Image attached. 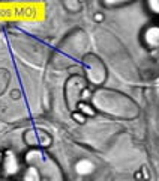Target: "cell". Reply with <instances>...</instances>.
<instances>
[{"instance_id":"3","label":"cell","mask_w":159,"mask_h":181,"mask_svg":"<svg viewBox=\"0 0 159 181\" xmlns=\"http://www.w3.org/2000/svg\"><path fill=\"white\" fill-rule=\"evenodd\" d=\"M72 118H74L78 124H84V122H86V116H84L81 112H74L72 113Z\"/></svg>"},{"instance_id":"2","label":"cell","mask_w":159,"mask_h":181,"mask_svg":"<svg viewBox=\"0 0 159 181\" xmlns=\"http://www.w3.org/2000/svg\"><path fill=\"white\" fill-rule=\"evenodd\" d=\"M77 109H78V112H81L86 116V115H89V116H95V110H93V107H90L89 104L83 103V101H80V103L77 104Z\"/></svg>"},{"instance_id":"1","label":"cell","mask_w":159,"mask_h":181,"mask_svg":"<svg viewBox=\"0 0 159 181\" xmlns=\"http://www.w3.org/2000/svg\"><path fill=\"white\" fill-rule=\"evenodd\" d=\"M26 134L32 136L30 140H26V143L29 147H50L51 142L44 140V138H48V134L45 131H27Z\"/></svg>"},{"instance_id":"4","label":"cell","mask_w":159,"mask_h":181,"mask_svg":"<svg viewBox=\"0 0 159 181\" xmlns=\"http://www.w3.org/2000/svg\"><path fill=\"white\" fill-rule=\"evenodd\" d=\"M11 97H12V98H14V100H18V98H20V97H21V92H20V91H18V89H14V91H12V92H11Z\"/></svg>"},{"instance_id":"5","label":"cell","mask_w":159,"mask_h":181,"mask_svg":"<svg viewBox=\"0 0 159 181\" xmlns=\"http://www.w3.org/2000/svg\"><path fill=\"white\" fill-rule=\"evenodd\" d=\"M135 180L137 181H141V180H144V178H143V168L141 169H140V171H137V172H135Z\"/></svg>"},{"instance_id":"6","label":"cell","mask_w":159,"mask_h":181,"mask_svg":"<svg viewBox=\"0 0 159 181\" xmlns=\"http://www.w3.org/2000/svg\"><path fill=\"white\" fill-rule=\"evenodd\" d=\"M95 20H96V21H101V20H104V15H101V14H96V15H95Z\"/></svg>"}]
</instances>
